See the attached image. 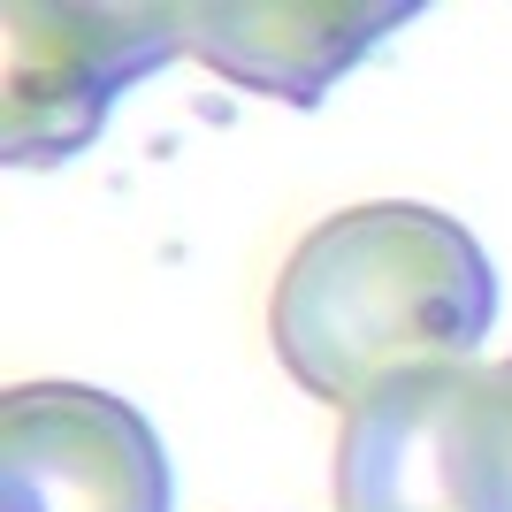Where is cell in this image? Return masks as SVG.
Wrapping results in <instances>:
<instances>
[{
  "label": "cell",
  "mask_w": 512,
  "mask_h": 512,
  "mask_svg": "<svg viewBox=\"0 0 512 512\" xmlns=\"http://www.w3.org/2000/svg\"><path fill=\"white\" fill-rule=\"evenodd\" d=\"M0 23H8V77H0V161L8 169L77 161L115 115V100L184 54L176 8L16 0Z\"/></svg>",
  "instance_id": "3957f363"
},
{
  "label": "cell",
  "mask_w": 512,
  "mask_h": 512,
  "mask_svg": "<svg viewBox=\"0 0 512 512\" xmlns=\"http://www.w3.org/2000/svg\"><path fill=\"white\" fill-rule=\"evenodd\" d=\"M413 16H421L413 0H367V8H352V0H283V8L214 0V8H176V39L214 77H230L237 92H260V100H283V107H321L337 92V77H352Z\"/></svg>",
  "instance_id": "5b68a950"
},
{
  "label": "cell",
  "mask_w": 512,
  "mask_h": 512,
  "mask_svg": "<svg viewBox=\"0 0 512 512\" xmlns=\"http://www.w3.org/2000/svg\"><path fill=\"white\" fill-rule=\"evenodd\" d=\"M497 321V276L459 214L375 199L344 207L291 245L268 299V337L291 383L360 406L421 360H474Z\"/></svg>",
  "instance_id": "6da1fadb"
},
{
  "label": "cell",
  "mask_w": 512,
  "mask_h": 512,
  "mask_svg": "<svg viewBox=\"0 0 512 512\" xmlns=\"http://www.w3.org/2000/svg\"><path fill=\"white\" fill-rule=\"evenodd\" d=\"M337 512H512V428L497 367L421 360L344 413Z\"/></svg>",
  "instance_id": "7a4b0ae2"
},
{
  "label": "cell",
  "mask_w": 512,
  "mask_h": 512,
  "mask_svg": "<svg viewBox=\"0 0 512 512\" xmlns=\"http://www.w3.org/2000/svg\"><path fill=\"white\" fill-rule=\"evenodd\" d=\"M497 398H505V428H512V360L497 367Z\"/></svg>",
  "instance_id": "8992f818"
},
{
  "label": "cell",
  "mask_w": 512,
  "mask_h": 512,
  "mask_svg": "<svg viewBox=\"0 0 512 512\" xmlns=\"http://www.w3.org/2000/svg\"><path fill=\"white\" fill-rule=\"evenodd\" d=\"M0 512H176L153 421L92 383H16L0 398Z\"/></svg>",
  "instance_id": "277c9868"
}]
</instances>
